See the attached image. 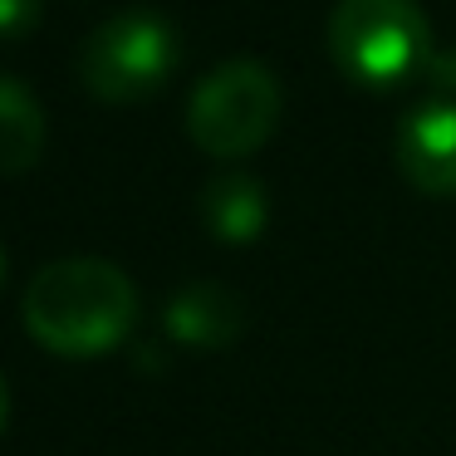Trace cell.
I'll return each instance as SVG.
<instances>
[{"label":"cell","instance_id":"obj_1","mask_svg":"<svg viewBox=\"0 0 456 456\" xmlns=\"http://www.w3.org/2000/svg\"><path fill=\"white\" fill-rule=\"evenodd\" d=\"M138 319V289L113 260L69 256L35 270L25 285V329L64 358H94L123 344Z\"/></svg>","mask_w":456,"mask_h":456},{"label":"cell","instance_id":"obj_2","mask_svg":"<svg viewBox=\"0 0 456 456\" xmlns=\"http://www.w3.org/2000/svg\"><path fill=\"white\" fill-rule=\"evenodd\" d=\"M329 54L354 84L397 89L432 64V25L417 0H338L329 15Z\"/></svg>","mask_w":456,"mask_h":456},{"label":"cell","instance_id":"obj_3","mask_svg":"<svg viewBox=\"0 0 456 456\" xmlns=\"http://www.w3.org/2000/svg\"><path fill=\"white\" fill-rule=\"evenodd\" d=\"M280 123V84L260 60H231L197 84L187 103V133L207 158L236 162L265 148Z\"/></svg>","mask_w":456,"mask_h":456},{"label":"cell","instance_id":"obj_4","mask_svg":"<svg viewBox=\"0 0 456 456\" xmlns=\"http://www.w3.org/2000/svg\"><path fill=\"white\" fill-rule=\"evenodd\" d=\"M177 69V30L152 11L103 20L79 50V79L103 103H142Z\"/></svg>","mask_w":456,"mask_h":456},{"label":"cell","instance_id":"obj_5","mask_svg":"<svg viewBox=\"0 0 456 456\" xmlns=\"http://www.w3.org/2000/svg\"><path fill=\"white\" fill-rule=\"evenodd\" d=\"M397 167L427 197H456V103L427 99L397 128Z\"/></svg>","mask_w":456,"mask_h":456},{"label":"cell","instance_id":"obj_6","mask_svg":"<svg viewBox=\"0 0 456 456\" xmlns=\"http://www.w3.org/2000/svg\"><path fill=\"white\" fill-rule=\"evenodd\" d=\"M246 324V309L221 285H187L167 305V329L187 348H226Z\"/></svg>","mask_w":456,"mask_h":456},{"label":"cell","instance_id":"obj_7","mask_svg":"<svg viewBox=\"0 0 456 456\" xmlns=\"http://www.w3.org/2000/svg\"><path fill=\"white\" fill-rule=\"evenodd\" d=\"M45 152V109L25 84L0 79V177L30 172Z\"/></svg>","mask_w":456,"mask_h":456},{"label":"cell","instance_id":"obj_8","mask_svg":"<svg viewBox=\"0 0 456 456\" xmlns=\"http://www.w3.org/2000/svg\"><path fill=\"white\" fill-rule=\"evenodd\" d=\"M201 216H207V226L221 240H256L265 231L270 207H265V191H260L256 177L231 172V177H216L201 191Z\"/></svg>","mask_w":456,"mask_h":456},{"label":"cell","instance_id":"obj_9","mask_svg":"<svg viewBox=\"0 0 456 456\" xmlns=\"http://www.w3.org/2000/svg\"><path fill=\"white\" fill-rule=\"evenodd\" d=\"M40 20V0H0V35L15 40V35H30Z\"/></svg>","mask_w":456,"mask_h":456},{"label":"cell","instance_id":"obj_10","mask_svg":"<svg viewBox=\"0 0 456 456\" xmlns=\"http://www.w3.org/2000/svg\"><path fill=\"white\" fill-rule=\"evenodd\" d=\"M427 79H432L436 89L456 94V45H446V50L432 54V64H427Z\"/></svg>","mask_w":456,"mask_h":456},{"label":"cell","instance_id":"obj_11","mask_svg":"<svg viewBox=\"0 0 456 456\" xmlns=\"http://www.w3.org/2000/svg\"><path fill=\"white\" fill-rule=\"evenodd\" d=\"M5 417H11V387H5V378H0V432H5Z\"/></svg>","mask_w":456,"mask_h":456},{"label":"cell","instance_id":"obj_12","mask_svg":"<svg viewBox=\"0 0 456 456\" xmlns=\"http://www.w3.org/2000/svg\"><path fill=\"white\" fill-rule=\"evenodd\" d=\"M0 285H5V250H0Z\"/></svg>","mask_w":456,"mask_h":456}]
</instances>
